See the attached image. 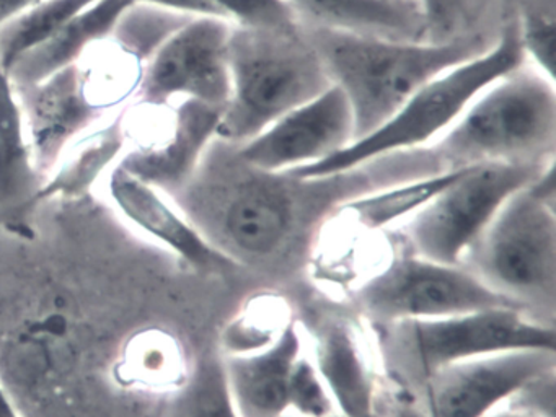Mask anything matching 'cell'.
Returning a JSON list of instances; mask_svg holds the SVG:
<instances>
[{
  "label": "cell",
  "mask_w": 556,
  "mask_h": 417,
  "mask_svg": "<svg viewBox=\"0 0 556 417\" xmlns=\"http://www.w3.org/2000/svg\"><path fill=\"white\" fill-rule=\"evenodd\" d=\"M109 192L125 220L194 269H217L232 264L200 233L165 192L141 181L119 165L110 172Z\"/></svg>",
  "instance_id": "9a60e30c"
},
{
  "label": "cell",
  "mask_w": 556,
  "mask_h": 417,
  "mask_svg": "<svg viewBox=\"0 0 556 417\" xmlns=\"http://www.w3.org/2000/svg\"><path fill=\"white\" fill-rule=\"evenodd\" d=\"M389 417H431L428 410L412 403H400Z\"/></svg>",
  "instance_id": "d6a6232c"
},
{
  "label": "cell",
  "mask_w": 556,
  "mask_h": 417,
  "mask_svg": "<svg viewBox=\"0 0 556 417\" xmlns=\"http://www.w3.org/2000/svg\"><path fill=\"white\" fill-rule=\"evenodd\" d=\"M301 25L351 35L428 41L416 3L399 0H286Z\"/></svg>",
  "instance_id": "e0dca14e"
},
{
  "label": "cell",
  "mask_w": 556,
  "mask_h": 417,
  "mask_svg": "<svg viewBox=\"0 0 556 417\" xmlns=\"http://www.w3.org/2000/svg\"><path fill=\"white\" fill-rule=\"evenodd\" d=\"M429 150L442 169L549 165L556 153V81L526 62L488 85Z\"/></svg>",
  "instance_id": "3957f363"
},
{
  "label": "cell",
  "mask_w": 556,
  "mask_h": 417,
  "mask_svg": "<svg viewBox=\"0 0 556 417\" xmlns=\"http://www.w3.org/2000/svg\"><path fill=\"white\" fill-rule=\"evenodd\" d=\"M281 417H307V416H299V414L286 413V414H282ZM321 417H344V416H341V414L334 413V414H330V416H321Z\"/></svg>",
  "instance_id": "e575fe53"
},
{
  "label": "cell",
  "mask_w": 556,
  "mask_h": 417,
  "mask_svg": "<svg viewBox=\"0 0 556 417\" xmlns=\"http://www.w3.org/2000/svg\"><path fill=\"white\" fill-rule=\"evenodd\" d=\"M45 179L35 165L14 84L0 71V211L12 215L27 212Z\"/></svg>",
  "instance_id": "ffe728a7"
},
{
  "label": "cell",
  "mask_w": 556,
  "mask_h": 417,
  "mask_svg": "<svg viewBox=\"0 0 556 417\" xmlns=\"http://www.w3.org/2000/svg\"><path fill=\"white\" fill-rule=\"evenodd\" d=\"M425 169V155L409 150L338 175L299 178L256 168L240 155L239 143L216 137L187 185L168 198L232 263L266 261L348 199Z\"/></svg>",
  "instance_id": "6da1fadb"
},
{
  "label": "cell",
  "mask_w": 556,
  "mask_h": 417,
  "mask_svg": "<svg viewBox=\"0 0 556 417\" xmlns=\"http://www.w3.org/2000/svg\"><path fill=\"white\" fill-rule=\"evenodd\" d=\"M315 367L344 417H377V383L356 332L343 321L315 338Z\"/></svg>",
  "instance_id": "ac0fdd59"
},
{
  "label": "cell",
  "mask_w": 556,
  "mask_h": 417,
  "mask_svg": "<svg viewBox=\"0 0 556 417\" xmlns=\"http://www.w3.org/2000/svg\"><path fill=\"white\" fill-rule=\"evenodd\" d=\"M97 0H43L0 26V71L56 35L71 18Z\"/></svg>",
  "instance_id": "cb8c5ba5"
},
{
  "label": "cell",
  "mask_w": 556,
  "mask_h": 417,
  "mask_svg": "<svg viewBox=\"0 0 556 417\" xmlns=\"http://www.w3.org/2000/svg\"><path fill=\"white\" fill-rule=\"evenodd\" d=\"M288 413L321 417L338 413L327 384L321 380L312 358L304 354L292 367L288 387ZM340 414V413H338Z\"/></svg>",
  "instance_id": "f1b7e54d"
},
{
  "label": "cell",
  "mask_w": 556,
  "mask_h": 417,
  "mask_svg": "<svg viewBox=\"0 0 556 417\" xmlns=\"http://www.w3.org/2000/svg\"><path fill=\"white\" fill-rule=\"evenodd\" d=\"M229 64L230 94L217 137L233 143L249 142L333 85L301 23L289 28L233 25Z\"/></svg>",
  "instance_id": "277c9868"
},
{
  "label": "cell",
  "mask_w": 556,
  "mask_h": 417,
  "mask_svg": "<svg viewBox=\"0 0 556 417\" xmlns=\"http://www.w3.org/2000/svg\"><path fill=\"white\" fill-rule=\"evenodd\" d=\"M460 169H442L354 195L338 205L333 217L369 233L395 227L400 222L408 220L445 186L451 185Z\"/></svg>",
  "instance_id": "44dd1931"
},
{
  "label": "cell",
  "mask_w": 556,
  "mask_h": 417,
  "mask_svg": "<svg viewBox=\"0 0 556 417\" xmlns=\"http://www.w3.org/2000/svg\"><path fill=\"white\" fill-rule=\"evenodd\" d=\"M123 147L125 123L122 116L115 117L99 129L84 134L64 150L31 205L53 195L70 198L83 194L118 156Z\"/></svg>",
  "instance_id": "7402d4cb"
},
{
  "label": "cell",
  "mask_w": 556,
  "mask_h": 417,
  "mask_svg": "<svg viewBox=\"0 0 556 417\" xmlns=\"http://www.w3.org/2000/svg\"><path fill=\"white\" fill-rule=\"evenodd\" d=\"M285 302L276 299H258L229 325L224 334L223 355H245L263 351L282 334L289 323Z\"/></svg>",
  "instance_id": "83f0119b"
},
{
  "label": "cell",
  "mask_w": 556,
  "mask_h": 417,
  "mask_svg": "<svg viewBox=\"0 0 556 417\" xmlns=\"http://www.w3.org/2000/svg\"><path fill=\"white\" fill-rule=\"evenodd\" d=\"M506 404L507 406L503 404V406L496 407L484 417H548L539 413V410L532 409V407L523 406V404Z\"/></svg>",
  "instance_id": "1f68e13d"
},
{
  "label": "cell",
  "mask_w": 556,
  "mask_h": 417,
  "mask_svg": "<svg viewBox=\"0 0 556 417\" xmlns=\"http://www.w3.org/2000/svg\"><path fill=\"white\" fill-rule=\"evenodd\" d=\"M527 64L555 80L556 0H506Z\"/></svg>",
  "instance_id": "484cf974"
},
{
  "label": "cell",
  "mask_w": 556,
  "mask_h": 417,
  "mask_svg": "<svg viewBox=\"0 0 556 417\" xmlns=\"http://www.w3.org/2000/svg\"><path fill=\"white\" fill-rule=\"evenodd\" d=\"M190 18L193 16L164 7L136 2L123 13L113 35L118 38L123 51L136 61H148L155 49Z\"/></svg>",
  "instance_id": "4316f807"
},
{
  "label": "cell",
  "mask_w": 556,
  "mask_h": 417,
  "mask_svg": "<svg viewBox=\"0 0 556 417\" xmlns=\"http://www.w3.org/2000/svg\"><path fill=\"white\" fill-rule=\"evenodd\" d=\"M399 325L422 378L445 365L501 352H556L555 328L530 318L520 308L503 306Z\"/></svg>",
  "instance_id": "30bf717a"
},
{
  "label": "cell",
  "mask_w": 556,
  "mask_h": 417,
  "mask_svg": "<svg viewBox=\"0 0 556 417\" xmlns=\"http://www.w3.org/2000/svg\"><path fill=\"white\" fill-rule=\"evenodd\" d=\"M556 352L510 351L445 365L425 377L431 417H484L520 391L555 375Z\"/></svg>",
  "instance_id": "8fae6325"
},
{
  "label": "cell",
  "mask_w": 556,
  "mask_h": 417,
  "mask_svg": "<svg viewBox=\"0 0 556 417\" xmlns=\"http://www.w3.org/2000/svg\"><path fill=\"white\" fill-rule=\"evenodd\" d=\"M164 417H240L227 387L223 355L206 354L194 364Z\"/></svg>",
  "instance_id": "d4e9b609"
},
{
  "label": "cell",
  "mask_w": 556,
  "mask_h": 417,
  "mask_svg": "<svg viewBox=\"0 0 556 417\" xmlns=\"http://www.w3.org/2000/svg\"><path fill=\"white\" fill-rule=\"evenodd\" d=\"M136 0H97L71 18L56 35L18 59L8 72L12 84H38L50 75L77 64L96 42L109 38L116 23Z\"/></svg>",
  "instance_id": "d6986e66"
},
{
  "label": "cell",
  "mask_w": 556,
  "mask_h": 417,
  "mask_svg": "<svg viewBox=\"0 0 556 417\" xmlns=\"http://www.w3.org/2000/svg\"><path fill=\"white\" fill-rule=\"evenodd\" d=\"M233 23L197 15L172 33L142 65L141 104L197 100L223 110L230 94L229 42Z\"/></svg>",
  "instance_id": "9c48e42d"
},
{
  "label": "cell",
  "mask_w": 556,
  "mask_h": 417,
  "mask_svg": "<svg viewBox=\"0 0 556 417\" xmlns=\"http://www.w3.org/2000/svg\"><path fill=\"white\" fill-rule=\"evenodd\" d=\"M428 41L497 38L506 20V0H418Z\"/></svg>",
  "instance_id": "603a6c76"
},
{
  "label": "cell",
  "mask_w": 556,
  "mask_h": 417,
  "mask_svg": "<svg viewBox=\"0 0 556 417\" xmlns=\"http://www.w3.org/2000/svg\"><path fill=\"white\" fill-rule=\"evenodd\" d=\"M223 110L197 100L165 108L164 130L149 143L129 150L118 165L167 195L180 191L217 137Z\"/></svg>",
  "instance_id": "5bb4252c"
},
{
  "label": "cell",
  "mask_w": 556,
  "mask_h": 417,
  "mask_svg": "<svg viewBox=\"0 0 556 417\" xmlns=\"http://www.w3.org/2000/svg\"><path fill=\"white\" fill-rule=\"evenodd\" d=\"M302 351L301 328L292 319L263 351L223 355L227 387L240 417H281L288 413L289 378Z\"/></svg>",
  "instance_id": "2e32d148"
},
{
  "label": "cell",
  "mask_w": 556,
  "mask_h": 417,
  "mask_svg": "<svg viewBox=\"0 0 556 417\" xmlns=\"http://www.w3.org/2000/svg\"><path fill=\"white\" fill-rule=\"evenodd\" d=\"M21 101L35 165L50 175L64 150L93 129L109 104L100 98L80 62L38 84L14 85Z\"/></svg>",
  "instance_id": "4fadbf2b"
},
{
  "label": "cell",
  "mask_w": 556,
  "mask_h": 417,
  "mask_svg": "<svg viewBox=\"0 0 556 417\" xmlns=\"http://www.w3.org/2000/svg\"><path fill=\"white\" fill-rule=\"evenodd\" d=\"M399 2H412V3H416V5H418V0H399Z\"/></svg>",
  "instance_id": "d590c367"
},
{
  "label": "cell",
  "mask_w": 556,
  "mask_h": 417,
  "mask_svg": "<svg viewBox=\"0 0 556 417\" xmlns=\"http://www.w3.org/2000/svg\"><path fill=\"white\" fill-rule=\"evenodd\" d=\"M41 2L43 0H0V26Z\"/></svg>",
  "instance_id": "4dcf8cb0"
},
{
  "label": "cell",
  "mask_w": 556,
  "mask_h": 417,
  "mask_svg": "<svg viewBox=\"0 0 556 417\" xmlns=\"http://www.w3.org/2000/svg\"><path fill=\"white\" fill-rule=\"evenodd\" d=\"M555 163L510 195L462 266L523 309L555 305Z\"/></svg>",
  "instance_id": "8992f818"
},
{
  "label": "cell",
  "mask_w": 556,
  "mask_h": 417,
  "mask_svg": "<svg viewBox=\"0 0 556 417\" xmlns=\"http://www.w3.org/2000/svg\"><path fill=\"white\" fill-rule=\"evenodd\" d=\"M546 166L484 163L462 168L451 185L403 222L402 237L416 256L462 266L504 202Z\"/></svg>",
  "instance_id": "52a82bcc"
},
{
  "label": "cell",
  "mask_w": 556,
  "mask_h": 417,
  "mask_svg": "<svg viewBox=\"0 0 556 417\" xmlns=\"http://www.w3.org/2000/svg\"><path fill=\"white\" fill-rule=\"evenodd\" d=\"M304 28L331 84L350 101L354 140L382 127L431 78L481 54L496 41L484 36L447 42L396 41L312 26Z\"/></svg>",
  "instance_id": "7a4b0ae2"
},
{
  "label": "cell",
  "mask_w": 556,
  "mask_h": 417,
  "mask_svg": "<svg viewBox=\"0 0 556 417\" xmlns=\"http://www.w3.org/2000/svg\"><path fill=\"white\" fill-rule=\"evenodd\" d=\"M361 305L390 323L439 319L490 308H520L481 282L464 266L435 263L416 254L390 261L357 290ZM526 312V309H523Z\"/></svg>",
  "instance_id": "ba28073f"
},
{
  "label": "cell",
  "mask_w": 556,
  "mask_h": 417,
  "mask_svg": "<svg viewBox=\"0 0 556 417\" xmlns=\"http://www.w3.org/2000/svg\"><path fill=\"white\" fill-rule=\"evenodd\" d=\"M354 140V117L343 91L330 88L289 111L249 142L240 155L256 168L288 173L314 165Z\"/></svg>",
  "instance_id": "7c38bea8"
},
{
  "label": "cell",
  "mask_w": 556,
  "mask_h": 417,
  "mask_svg": "<svg viewBox=\"0 0 556 417\" xmlns=\"http://www.w3.org/2000/svg\"><path fill=\"white\" fill-rule=\"evenodd\" d=\"M233 25L252 28H289L298 25L286 0H210Z\"/></svg>",
  "instance_id": "f546056e"
},
{
  "label": "cell",
  "mask_w": 556,
  "mask_h": 417,
  "mask_svg": "<svg viewBox=\"0 0 556 417\" xmlns=\"http://www.w3.org/2000/svg\"><path fill=\"white\" fill-rule=\"evenodd\" d=\"M0 417H22L2 383H0Z\"/></svg>",
  "instance_id": "836d02e7"
},
{
  "label": "cell",
  "mask_w": 556,
  "mask_h": 417,
  "mask_svg": "<svg viewBox=\"0 0 556 417\" xmlns=\"http://www.w3.org/2000/svg\"><path fill=\"white\" fill-rule=\"evenodd\" d=\"M522 64L526 55L516 26L506 16L491 48L431 78L382 127L321 162L288 173L299 178H325L393 153L429 149L488 85Z\"/></svg>",
  "instance_id": "5b68a950"
}]
</instances>
